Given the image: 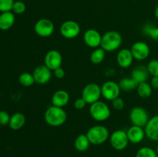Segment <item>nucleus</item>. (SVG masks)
I'll list each match as a JSON object with an SVG mask.
<instances>
[{"instance_id": "1", "label": "nucleus", "mask_w": 158, "mask_h": 157, "mask_svg": "<svg viewBox=\"0 0 158 157\" xmlns=\"http://www.w3.org/2000/svg\"><path fill=\"white\" fill-rule=\"evenodd\" d=\"M46 124L53 127H58L64 124L67 119V114L63 108L51 106L46 109L44 114Z\"/></svg>"}, {"instance_id": "2", "label": "nucleus", "mask_w": 158, "mask_h": 157, "mask_svg": "<svg viewBox=\"0 0 158 157\" xmlns=\"http://www.w3.org/2000/svg\"><path fill=\"white\" fill-rule=\"evenodd\" d=\"M123 38L120 32L117 31H109L102 35L100 47L105 52H114L120 47Z\"/></svg>"}, {"instance_id": "3", "label": "nucleus", "mask_w": 158, "mask_h": 157, "mask_svg": "<svg viewBox=\"0 0 158 157\" xmlns=\"http://www.w3.org/2000/svg\"><path fill=\"white\" fill-rule=\"evenodd\" d=\"M86 135L91 144L101 145L110 138V132L106 126L97 125L88 129Z\"/></svg>"}, {"instance_id": "4", "label": "nucleus", "mask_w": 158, "mask_h": 157, "mask_svg": "<svg viewBox=\"0 0 158 157\" xmlns=\"http://www.w3.org/2000/svg\"><path fill=\"white\" fill-rule=\"evenodd\" d=\"M110 109L107 104L102 101H97L89 106V114L94 120L98 122L106 121L110 116Z\"/></svg>"}, {"instance_id": "5", "label": "nucleus", "mask_w": 158, "mask_h": 157, "mask_svg": "<svg viewBox=\"0 0 158 157\" xmlns=\"http://www.w3.org/2000/svg\"><path fill=\"white\" fill-rule=\"evenodd\" d=\"M101 95V87L95 83L86 85L82 91V98L89 105L99 101Z\"/></svg>"}, {"instance_id": "6", "label": "nucleus", "mask_w": 158, "mask_h": 157, "mask_svg": "<svg viewBox=\"0 0 158 157\" xmlns=\"http://www.w3.org/2000/svg\"><path fill=\"white\" fill-rule=\"evenodd\" d=\"M130 120L134 126L145 127L150 119L149 114L144 108L135 106L130 112Z\"/></svg>"}, {"instance_id": "7", "label": "nucleus", "mask_w": 158, "mask_h": 157, "mask_svg": "<svg viewBox=\"0 0 158 157\" xmlns=\"http://www.w3.org/2000/svg\"><path fill=\"white\" fill-rule=\"evenodd\" d=\"M110 143L114 149L118 151L126 149L129 143L127 132L122 129L114 131L110 136Z\"/></svg>"}, {"instance_id": "8", "label": "nucleus", "mask_w": 158, "mask_h": 157, "mask_svg": "<svg viewBox=\"0 0 158 157\" xmlns=\"http://www.w3.org/2000/svg\"><path fill=\"white\" fill-rule=\"evenodd\" d=\"M55 30V26L53 22L49 18H40L34 26V31L40 37L47 38L51 36Z\"/></svg>"}, {"instance_id": "9", "label": "nucleus", "mask_w": 158, "mask_h": 157, "mask_svg": "<svg viewBox=\"0 0 158 157\" xmlns=\"http://www.w3.org/2000/svg\"><path fill=\"white\" fill-rule=\"evenodd\" d=\"M60 34L67 39H72L78 36L80 33V26L73 20H67L62 23L60 29Z\"/></svg>"}, {"instance_id": "10", "label": "nucleus", "mask_w": 158, "mask_h": 157, "mask_svg": "<svg viewBox=\"0 0 158 157\" xmlns=\"http://www.w3.org/2000/svg\"><path fill=\"white\" fill-rule=\"evenodd\" d=\"M120 86L114 81H106L102 85L101 93L102 96L108 101H113L119 97L120 93Z\"/></svg>"}, {"instance_id": "11", "label": "nucleus", "mask_w": 158, "mask_h": 157, "mask_svg": "<svg viewBox=\"0 0 158 157\" xmlns=\"http://www.w3.org/2000/svg\"><path fill=\"white\" fill-rule=\"evenodd\" d=\"M62 63H63V56L58 50L51 49L46 52L44 58V65L47 66L50 70L54 71L55 69L61 67Z\"/></svg>"}, {"instance_id": "12", "label": "nucleus", "mask_w": 158, "mask_h": 157, "mask_svg": "<svg viewBox=\"0 0 158 157\" xmlns=\"http://www.w3.org/2000/svg\"><path fill=\"white\" fill-rule=\"evenodd\" d=\"M131 51L134 58L139 61L147 59L151 53V49L149 46L146 42L141 41H137L134 42L131 46Z\"/></svg>"}, {"instance_id": "13", "label": "nucleus", "mask_w": 158, "mask_h": 157, "mask_svg": "<svg viewBox=\"0 0 158 157\" xmlns=\"http://www.w3.org/2000/svg\"><path fill=\"white\" fill-rule=\"evenodd\" d=\"M32 75L35 83L40 85H44L50 81L52 77V70H50L45 65H40L35 68Z\"/></svg>"}, {"instance_id": "14", "label": "nucleus", "mask_w": 158, "mask_h": 157, "mask_svg": "<svg viewBox=\"0 0 158 157\" xmlns=\"http://www.w3.org/2000/svg\"><path fill=\"white\" fill-rule=\"evenodd\" d=\"M102 35L97 29H89L83 34V41L85 44L93 49H97L100 46Z\"/></svg>"}, {"instance_id": "15", "label": "nucleus", "mask_w": 158, "mask_h": 157, "mask_svg": "<svg viewBox=\"0 0 158 157\" xmlns=\"http://www.w3.org/2000/svg\"><path fill=\"white\" fill-rule=\"evenodd\" d=\"M134 58L131 49H122L117 55V62L120 67L127 69L132 65Z\"/></svg>"}, {"instance_id": "16", "label": "nucleus", "mask_w": 158, "mask_h": 157, "mask_svg": "<svg viewBox=\"0 0 158 157\" xmlns=\"http://www.w3.org/2000/svg\"><path fill=\"white\" fill-rule=\"evenodd\" d=\"M145 135L149 139L158 142V115L151 118L144 127Z\"/></svg>"}, {"instance_id": "17", "label": "nucleus", "mask_w": 158, "mask_h": 157, "mask_svg": "<svg viewBox=\"0 0 158 157\" xmlns=\"http://www.w3.org/2000/svg\"><path fill=\"white\" fill-rule=\"evenodd\" d=\"M127 134L130 143H134V144H138L141 143L146 135L144 129L143 127L134 126V125L127 131Z\"/></svg>"}, {"instance_id": "18", "label": "nucleus", "mask_w": 158, "mask_h": 157, "mask_svg": "<svg viewBox=\"0 0 158 157\" xmlns=\"http://www.w3.org/2000/svg\"><path fill=\"white\" fill-rule=\"evenodd\" d=\"M69 101V94L64 89H59L56 91L52 96V105L57 107L63 108L68 104Z\"/></svg>"}, {"instance_id": "19", "label": "nucleus", "mask_w": 158, "mask_h": 157, "mask_svg": "<svg viewBox=\"0 0 158 157\" xmlns=\"http://www.w3.org/2000/svg\"><path fill=\"white\" fill-rule=\"evenodd\" d=\"M15 21V14L11 12H2L0 15V29L7 31L13 26Z\"/></svg>"}, {"instance_id": "20", "label": "nucleus", "mask_w": 158, "mask_h": 157, "mask_svg": "<svg viewBox=\"0 0 158 157\" xmlns=\"http://www.w3.org/2000/svg\"><path fill=\"white\" fill-rule=\"evenodd\" d=\"M26 119L24 114L21 112H15L11 116L9 126L12 130H19L26 124Z\"/></svg>"}, {"instance_id": "21", "label": "nucleus", "mask_w": 158, "mask_h": 157, "mask_svg": "<svg viewBox=\"0 0 158 157\" xmlns=\"http://www.w3.org/2000/svg\"><path fill=\"white\" fill-rule=\"evenodd\" d=\"M149 72L146 66H138L134 68L131 73V77L136 80L138 83L147 82L148 76H149Z\"/></svg>"}, {"instance_id": "22", "label": "nucleus", "mask_w": 158, "mask_h": 157, "mask_svg": "<svg viewBox=\"0 0 158 157\" xmlns=\"http://www.w3.org/2000/svg\"><path fill=\"white\" fill-rule=\"evenodd\" d=\"M139 83L132 77H124L120 79L119 83L120 89L123 92H132L134 89H137Z\"/></svg>"}, {"instance_id": "23", "label": "nucleus", "mask_w": 158, "mask_h": 157, "mask_svg": "<svg viewBox=\"0 0 158 157\" xmlns=\"http://www.w3.org/2000/svg\"><path fill=\"white\" fill-rule=\"evenodd\" d=\"M89 139H88L86 134H80L76 138L74 142V146L76 149L79 152H85L87 150L90 145Z\"/></svg>"}, {"instance_id": "24", "label": "nucleus", "mask_w": 158, "mask_h": 157, "mask_svg": "<svg viewBox=\"0 0 158 157\" xmlns=\"http://www.w3.org/2000/svg\"><path fill=\"white\" fill-rule=\"evenodd\" d=\"M137 92L139 96L142 99H148L151 96L153 92V88L151 84L147 82L140 83L137 88Z\"/></svg>"}, {"instance_id": "25", "label": "nucleus", "mask_w": 158, "mask_h": 157, "mask_svg": "<svg viewBox=\"0 0 158 157\" xmlns=\"http://www.w3.org/2000/svg\"><path fill=\"white\" fill-rule=\"evenodd\" d=\"M106 52L101 47L94 49V50L91 52L89 59L90 62L94 65H99L104 60Z\"/></svg>"}, {"instance_id": "26", "label": "nucleus", "mask_w": 158, "mask_h": 157, "mask_svg": "<svg viewBox=\"0 0 158 157\" xmlns=\"http://www.w3.org/2000/svg\"><path fill=\"white\" fill-rule=\"evenodd\" d=\"M19 83L24 87H29V86H32L35 82L32 74L28 72H25L20 74V75L19 76Z\"/></svg>"}, {"instance_id": "27", "label": "nucleus", "mask_w": 158, "mask_h": 157, "mask_svg": "<svg viewBox=\"0 0 158 157\" xmlns=\"http://www.w3.org/2000/svg\"><path fill=\"white\" fill-rule=\"evenodd\" d=\"M143 32L148 35L151 39L158 42V27L151 24H147L143 27Z\"/></svg>"}, {"instance_id": "28", "label": "nucleus", "mask_w": 158, "mask_h": 157, "mask_svg": "<svg viewBox=\"0 0 158 157\" xmlns=\"http://www.w3.org/2000/svg\"><path fill=\"white\" fill-rule=\"evenodd\" d=\"M135 157H158L156 151L152 148L144 146L141 147L137 150Z\"/></svg>"}, {"instance_id": "29", "label": "nucleus", "mask_w": 158, "mask_h": 157, "mask_svg": "<svg viewBox=\"0 0 158 157\" xmlns=\"http://www.w3.org/2000/svg\"><path fill=\"white\" fill-rule=\"evenodd\" d=\"M148 72L152 76H158V59H152L147 66Z\"/></svg>"}, {"instance_id": "30", "label": "nucleus", "mask_w": 158, "mask_h": 157, "mask_svg": "<svg viewBox=\"0 0 158 157\" xmlns=\"http://www.w3.org/2000/svg\"><path fill=\"white\" fill-rule=\"evenodd\" d=\"M26 6L23 2L22 1H15L14 2L13 6H12V12L14 14H23L26 12Z\"/></svg>"}, {"instance_id": "31", "label": "nucleus", "mask_w": 158, "mask_h": 157, "mask_svg": "<svg viewBox=\"0 0 158 157\" xmlns=\"http://www.w3.org/2000/svg\"><path fill=\"white\" fill-rule=\"evenodd\" d=\"M14 4V0H0V12H11Z\"/></svg>"}, {"instance_id": "32", "label": "nucleus", "mask_w": 158, "mask_h": 157, "mask_svg": "<svg viewBox=\"0 0 158 157\" xmlns=\"http://www.w3.org/2000/svg\"><path fill=\"white\" fill-rule=\"evenodd\" d=\"M10 115L6 111H0V125H2V126L9 125V121H10Z\"/></svg>"}, {"instance_id": "33", "label": "nucleus", "mask_w": 158, "mask_h": 157, "mask_svg": "<svg viewBox=\"0 0 158 157\" xmlns=\"http://www.w3.org/2000/svg\"><path fill=\"white\" fill-rule=\"evenodd\" d=\"M112 105L113 107L115 109H117V110H122L123 107H124V101L120 97H117V99L113 100Z\"/></svg>"}, {"instance_id": "34", "label": "nucleus", "mask_w": 158, "mask_h": 157, "mask_svg": "<svg viewBox=\"0 0 158 157\" xmlns=\"http://www.w3.org/2000/svg\"><path fill=\"white\" fill-rule=\"evenodd\" d=\"M86 104H87V103H86V101L81 97V98H79L77 99H76L73 105L74 108H75L76 109H77V110H82V109H84Z\"/></svg>"}, {"instance_id": "35", "label": "nucleus", "mask_w": 158, "mask_h": 157, "mask_svg": "<svg viewBox=\"0 0 158 157\" xmlns=\"http://www.w3.org/2000/svg\"><path fill=\"white\" fill-rule=\"evenodd\" d=\"M54 75L56 78H59V79H61V78H63L65 77V75H66V72H65V70L62 67L58 68V69H55L53 71Z\"/></svg>"}, {"instance_id": "36", "label": "nucleus", "mask_w": 158, "mask_h": 157, "mask_svg": "<svg viewBox=\"0 0 158 157\" xmlns=\"http://www.w3.org/2000/svg\"><path fill=\"white\" fill-rule=\"evenodd\" d=\"M151 86L153 89H158V76H152L151 80Z\"/></svg>"}, {"instance_id": "37", "label": "nucleus", "mask_w": 158, "mask_h": 157, "mask_svg": "<svg viewBox=\"0 0 158 157\" xmlns=\"http://www.w3.org/2000/svg\"><path fill=\"white\" fill-rule=\"evenodd\" d=\"M154 15H155L156 18L158 20V5L157 6V7H156L155 11H154Z\"/></svg>"}, {"instance_id": "38", "label": "nucleus", "mask_w": 158, "mask_h": 157, "mask_svg": "<svg viewBox=\"0 0 158 157\" xmlns=\"http://www.w3.org/2000/svg\"><path fill=\"white\" fill-rule=\"evenodd\" d=\"M156 152H157V156H158V145H157V149H156Z\"/></svg>"}]
</instances>
